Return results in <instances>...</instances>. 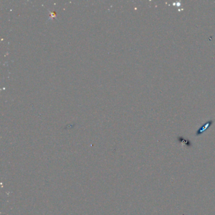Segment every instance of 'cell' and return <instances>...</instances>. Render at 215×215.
<instances>
[{
    "mask_svg": "<svg viewBox=\"0 0 215 215\" xmlns=\"http://www.w3.org/2000/svg\"><path fill=\"white\" fill-rule=\"evenodd\" d=\"M213 121L212 120H211V121H209L208 122H207L205 123L204 124H203V126H201V127L196 131V136H199L202 134L204 131H206L208 128L211 127V126L213 124Z\"/></svg>",
    "mask_w": 215,
    "mask_h": 215,
    "instance_id": "6da1fadb",
    "label": "cell"
},
{
    "mask_svg": "<svg viewBox=\"0 0 215 215\" xmlns=\"http://www.w3.org/2000/svg\"><path fill=\"white\" fill-rule=\"evenodd\" d=\"M177 140H178V141L179 143L184 144L185 146H186L187 147H188V148H191L192 147V143L189 140H187V139L184 138V137H182V136L177 137Z\"/></svg>",
    "mask_w": 215,
    "mask_h": 215,
    "instance_id": "7a4b0ae2",
    "label": "cell"
}]
</instances>
